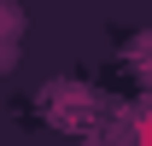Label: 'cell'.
<instances>
[{"label":"cell","mask_w":152,"mask_h":146,"mask_svg":"<svg viewBox=\"0 0 152 146\" xmlns=\"http://www.w3.org/2000/svg\"><path fill=\"white\" fill-rule=\"evenodd\" d=\"M12 58H18V47H12V41H0V70H12Z\"/></svg>","instance_id":"obj_2"},{"label":"cell","mask_w":152,"mask_h":146,"mask_svg":"<svg viewBox=\"0 0 152 146\" xmlns=\"http://www.w3.org/2000/svg\"><path fill=\"white\" fill-rule=\"evenodd\" d=\"M18 35H23V6L0 0V41H18Z\"/></svg>","instance_id":"obj_1"}]
</instances>
